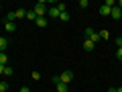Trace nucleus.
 I'll return each instance as SVG.
<instances>
[{
	"label": "nucleus",
	"instance_id": "5701e85b",
	"mask_svg": "<svg viewBox=\"0 0 122 92\" xmlns=\"http://www.w3.org/2000/svg\"><path fill=\"white\" fill-rule=\"evenodd\" d=\"M116 57L122 61V47H120V49H116Z\"/></svg>",
	"mask_w": 122,
	"mask_h": 92
},
{
	"label": "nucleus",
	"instance_id": "f8f14e48",
	"mask_svg": "<svg viewBox=\"0 0 122 92\" xmlns=\"http://www.w3.org/2000/svg\"><path fill=\"white\" fill-rule=\"evenodd\" d=\"M69 18H71V17H69V12H67V10H65V12H61V14H59V21H61V23H67Z\"/></svg>",
	"mask_w": 122,
	"mask_h": 92
},
{
	"label": "nucleus",
	"instance_id": "a211bd4d",
	"mask_svg": "<svg viewBox=\"0 0 122 92\" xmlns=\"http://www.w3.org/2000/svg\"><path fill=\"white\" fill-rule=\"evenodd\" d=\"M100 39H110V33L108 31H100Z\"/></svg>",
	"mask_w": 122,
	"mask_h": 92
},
{
	"label": "nucleus",
	"instance_id": "393cba45",
	"mask_svg": "<svg viewBox=\"0 0 122 92\" xmlns=\"http://www.w3.org/2000/svg\"><path fill=\"white\" fill-rule=\"evenodd\" d=\"M4 68H6V66H2V63H0V74H4Z\"/></svg>",
	"mask_w": 122,
	"mask_h": 92
},
{
	"label": "nucleus",
	"instance_id": "aec40b11",
	"mask_svg": "<svg viewBox=\"0 0 122 92\" xmlns=\"http://www.w3.org/2000/svg\"><path fill=\"white\" fill-rule=\"evenodd\" d=\"M87 6H90L87 0H79V8H87Z\"/></svg>",
	"mask_w": 122,
	"mask_h": 92
},
{
	"label": "nucleus",
	"instance_id": "cd10ccee",
	"mask_svg": "<svg viewBox=\"0 0 122 92\" xmlns=\"http://www.w3.org/2000/svg\"><path fill=\"white\" fill-rule=\"evenodd\" d=\"M0 10H2V4H0Z\"/></svg>",
	"mask_w": 122,
	"mask_h": 92
},
{
	"label": "nucleus",
	"instance_id": "0eeeda50",
	"mask_svg": "<svg viewBox=\"0 0 122 92\" xmlns=\"http://www.w3.org/2000/svg\"><path fill=\"white\" fill-rule=\"evenodd\" d=\"M98 12H100L102 17H110V12H112V8H110V6H106V4H102Z\"/></svg>",
	"mask_w": 122,
	"mask_h": 92
},
{
	"label": "nucleus",
	"instance_id": "7ed1b4c3",
	"mask_svg": "<svg viewBox=\"0 0 122 92\" xmlns=\"http://www.w3.org/2000/svg\"><path fill=\"white\" fill-rule=\"evenodd\" d=\"M57 78H59L63 84H67V86H69V82L73 80V72H69V70H67V72H61V76H57Z\"/></svg>",
	"mask_w": 122,
	"mask_h": 92
},
{
	"label": "nucleus",
	"instance_id": "6ab92c4d",
	"mask_svg": "<svg viewBox=\"0 0 122 92\" xmlns=\"http://www.w3.org/2000/svg\"><path fill=\"white\" fill-rule=\"evenodd\" d=\"M8 90V82H0V92H6Z\"/></svg>",
	"mask_w": 122,
	"mask_h": 92
},
{
	"label": "nucleus",
	"instance_id": "6e6552de",
	"mask_svg": "<svg viewBox=\"0 0 122 92\" xmlns=\"http://www.w3.org/2000/svg\"><path fill=\"white\" fill-rule=\"evenodd\" d=\"M110 17H112V18H116V21H118V18H122V10L118 8V6H114V8H112V12H110Z\"/></svg>",
	"mask_w": 122,
	"mask_h": 92
},
{
	"label": "nucleus",
	"instance_id": "1a4fd4ad",
	"mask_svg": "<svg viewBox=\"0 0 122 92\" xmlns=\"http://www.w3.org/2000/svg\"><path fill=\"white\" fill-rule=\"evenodd\" d=\"M94 45H96V43H94L92 39H86V41H83V49H86V51H94Z\"/></svg>",
	"mask_w": 122,
	"mask_h": 92
},
{
	"label": "nucleus",
	"instance_id": "ddd939ff",
	"mask_svg": "<svg viewBox=\"0 0 122 92\" xmlns=\"http://www.w3.org/2000/svg\"><path fill=\"white\" fill-rule=\"evenodd\" d=\"M6 45H8V41H6L4 37H0V53H4V49H6Z\"/></svg>",
	"mask_w": 122,
	"mask_h": 92
},
{
	"label": "nucleus",
	"instance_id": "9d476101",
	"mask_svg": "<svg viewBox=\"0 0 122 92\" xmlns=\"http://www.w3.org/2000/svg\"><path fill=\"white\" fill-rule=\"evenodd\" d=\"M4 29L8 31V33H14V31H16V23H6Z\"/></svg>",
	"mask_w": 122,
	"mask_h": 92
},
{
	"label": "nucleus",
	"instance_id": "9b49d317",
	"mask_svg": "<svg viewBox=\"0 0 122 92\" xmlns=\"http://www.w3.org/2000/svg\"><path fill=\"white\" fill-rule=\"evenodd\" d=\"M37 14H35V10H26V21H37Z\"/></svg>",
	"mask_w": 122,
	"mask_h": 92
},
{
	"label": "nucleus",
	"instance_id": "f3484780",
	"mask_svg": "<svg viewBox=\"0 0 122 92\" xmlns=\"http://www.w3.org/2000/svg\"><path fill=\"white\" fill-rule=\"evenodd\" d=\"M114 45H116V49H120L122 47V37H116L114 39Z\"/></svg>",
	"mask_w": 122,
	"mask_h": 92
},
{
	"label": "nucleus",
	"instance_id": "4468645a",
	"mask_svg": "<svg viewBox=\"0 0 122 92\" xmlns=\"http://www.w3.org/2000/svg\"><path fill=\"white\" fill-rule=\"evenodd\" d=\"M0 63L2 66H8V55L6 53H0Z\"/></svg>",
	"mask_w": 122,
	"mask_h": 92
},
{
	"label": "nucleus",
	"instance_id": "a878e982",
	"mask_svg": "<svg viewBox=\"0 0 122 92\" xmlns=\"http://www.w3.org/2000/svg\"><path fill=\"white\" fill-rule=\"evenodd\" d=\"M116 6H118V8H120V10H122V0H120V2H118V4H116Z\"/></svg>",
	"mask_w": 122,
	"mask_h": 92
},
{
	"label": "nucleus",
	"instance_id": "b1692460",
	"mask_svg": "<svg viewBox=\"0 0 122 92\" xmlns=\"http://www.w3.org/2000/svg\"><path fill=\"white\" fill-rule=\"evenodd\" d=\"M20 92H30V88H26V86H25V88H20Z\"/></svg>",
	"mask_w": 122,
	"mask_h": 92
},
{
	"label": "nucleus",
	"instance_id": "dca6fc26",
	"mask_svg": "<svg viewBox=\"0 0 122 92\" xmlns=\"http://www.w3.org/2000/svg\"><path fill=\"white\" fill-rule=\"evenodd\" d=\"M12 74H14L12 66H6V68H4V76H12Z\"/></svg>",
	"mask_w": 122,
	"mask_h": 92
},
{
	"label": "nucleus",
	"instance_id": "412c9836",
	"mask_svg": "<svg viewBox=\"0 0 122 92\" xmlns=\"http://www.w3.org/2000/svg\"><path fill=\"white\" fill-rule=\"evenodd\" d=\"M57 8H59V12H65V8H67V6L63 4V2H59V4H57Z\"/></svg>",
	"mask_w": 122,
	"mask_h": 92
},
{
	"label": "nucleus",
	"instance_id": "20e7f679",
	"mask_svg": "<svg viewBox=\"0 0 122 92\" xmlns=\"http://www.w3.org/2000/svg\"><path fill=\"white\" fill-rule=\"evenodd\" d=\"M53 84L57 86V92H67V90H69V86H67V84H63L57 76H53Z\"/></svg>",
	"mask_w": 122,
	"mask_h": 92
},
{
	"label": "nucleus",
	"instance_id": "f03ea898",
	"mask_svg": "<svg viewBox=\"0 0 122 92\" xmlns=\"http://www.w3.org/2000/svg\"><path fill=\"white\" fill-rule=\"evenodd\" d=\"M83 35H86V39H92L94 43H96V41L100 39V33H96V31L92 29V27H87V29L83 31Z\"/></svg>",
	"mask_w": 122,
	"mask_h": 92
},
{
	"label": "nucleus",
	"instance_id": "f257e3e1",
	"mask_svg": "<svg viewBox=\"0 0 122 92\" xmlns=\"http://www.w3.org/2000/svg\"><path fill=\"white\" fill-rule=\"evenodd\" d=\"M33 10H35V14H37L39 18H45V12H47V6H45V2H37Z\"/></svg>",
	"mask_w": 122,
	"mask_h": 92
},
{
	"label": "nucleus",
	"instance_id": "4be33fe9",
	"mask_svg": "<svg viewBox=\"0 0 122 92\" xmlns=\"http://www.w3.org/2000/svg\"><path fill=\"white\" fill-rule=\"evenodd\" d=\"M30 76H33V80H41V72H33Z\"/></svg>",
	"mask_w": 122,
	"mask_h": 92
},
{
	"label": "nucleus",
	"instance_id": "39448f33",
	"mask_svg": "<svg viewBox=\"0 0 122 92\" xmlns=\"http://www.w3.org/2000/svg\"><path fill=\"white\" fill-rule=\"evenodd\" d=\"M18 18H26V10L25 8H16L14 10V21H18Z\"/></svg>",
	"mask_w": 122,
	"mask_h": 92
},
{
	"label": "nucleus",
	"instance_id": "2eb2a0df",
	"mask_svg": "<svg viewBox=\"0 0 122 92\" xmlns=\"http://www.w3.org/2000/svg\"><path fill=\"white\" fill-rule=\"evenodd\" d=\"M37 27H41V29H43V27H47V21H45V18H37Z\"/></svg>",
	"mask_w": 122,
	"mask_h": 92
},
{
	"label": "nucleus",
	"instance_id": "bb28decb",
	"mask_svg": "<svg viewBox=\"0 0 122 92\" xmlns=\"http://www.w3.org/2000/svg\"><path fill=\"white\" fill-rule=\"evenodd\" d=\"M108 92H116V88H108Z\"/></svg>",
	"mask_w": 122,
	"mask_h": 92
},
{
	"label": "nucleus",
	"instance_id": "423d86ee",
	"mask_svg": "<svg viewBox=\"0 0 122 92\" xmlns=\"http://www.w3.org/2000/svg\"><path fill=\"white\" fill-rule=\"evenodd\" d=\"M47 14H49V17H51V18H59V8H57V6H53V8H47Z\"/></svg>",
	"mask_w": 122,
	"mask_h": 92
}]
</instances>
